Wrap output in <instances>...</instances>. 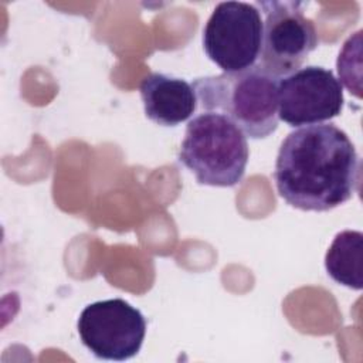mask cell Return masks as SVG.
<instances>
[{
    "label": "cell",
    "instance_id": "ba28073f",
    "mask_svg": "<svg viewBox=\"0 0 363 363\" xmlns=\"http://www.w3.org/2000/svg\"><path fill=\"white\" fill-rule=\"evenodd\" d=\"M145 115L160 126H176L193 116L197 95L183 78L163 72L147 74L139 86Z\"/></svg>",
    "mask_w": 363,
    "mask_h": 363
},
{
    "label": "cell",
    "instance_id": "3957f363",
    "mask_svg": "<svg viewBox=\"0 0 363 363\" xmlns=\"http://www.w3.org/2000/svg\"><path fill=\"white\" fill-rule=\"evenodd\" d=\"M250 157L247 136L227 116L201 112L193 116L179 150V162L197 183L213 187L237 186Z\"/></svg>",
    "mask_w": 363,
    "mask_h": 363
},
{
    "label": "cell",
    "instance_id": "277c9868",
    "mask_svg": "<svg viewBox=\"0 0 363 363\" xmlns=\"http://www.w3.org/2000/svg\"><path fill=\"white\" fill-rule=\"evenodd\" d=\"M262 30L264 21L257 6L221 1L203 28L204 52L224 72L250 69L259 57Z\"/></svg>",
    "mask_w": 363,
    "mask_h": 363
},
{
    "label": "cell",
    "instance_id": "52a82bcc",
    "mask_svg": "<svg viewBox=\"0 0 363 363\" xmlns=\"http://www.w3.org/2000/svg\"><path fill=\"white\" fill-rule=\"evenodd\" d=\"M343 102L340 81L323 67L299 68L278 84V116L292 128L330 121L342 113Z\"/></svg>",
    "mask_w": 363,
    "mask_h": 363
},
{
    "label": "cell",
    "instance_id": "9c48e42d",
    "mask_svg": "<svg viewBox=\"0 0 363 363\" xmlns=\"http://www.w3.org/2000/svg\"><path fill=\"white\" fill-rule=\"evenodd\" d=\"M328 275L350 289L363 288V234L345 230L336 234L325 255Z\"/></svg>",
    "mask_w": 363,
    "mask_h": 363
},
{
    "label": "cell",
    "instance_id": "6da1fadb",
    "mask_svg": "<svg viewBox=\"0 0 363 363\" xmlns=\"http://www.w3.org/2000/svg\"><path fill=\"white\" fill-rule=\"evenodd\" d=\"M281 199L302 211H329L357 190L360 159L335 123L299 128L282 140L274 169Z\"/></svg>",
    "mask_w": 363,
    "mask_h": 363
},
{
    "label": "cell",
    "instance_id": "7a4b0ae2",
    "mask_svg": "<svg viewBox=\"0 0 363 363\" xmlns=\"http://www.w3.org/2000/svg\"><path fill=\"white\" fill-rule=\"evenodd\" d=\"M278 84L279 78L255 65L240 72L201 77L191 85L206 112L223 113L245 136L264 139L278 128Z\"/></svg>",
    "mask_w": 363,
    "mask_h": 363
},
{
    "label": "cell",
    "instance_id": "5b68a950",
    "mask_svg": "<svg viewBox=\"0 0 363 363\" xmlns=\"http://www.w3.org/2000/svg\"><path fill=\"white\" fill-rule=\"evenodd\" d=\"M301 1H257L265 16L257 67L284 78L299 69L319 44L312 20L305 17Z\"/></svg>",
    "mask_w": 363,
    "mask_h": 363
},
{
    "label": "cell",
    "instance_id": "8992f818",
    "mask_svg": "<svg viewBox=\"0 0 363 363\" xmlns=\"http://www.w3.org/2000/svg\"><path fill=\"white\" fill-rule=\"evenodd\" d=\"M82 345L98 359L123 362L136 356L146 336L142 312L121 298L86 305L77 322Z\"/></svg>",
    "mask_w": 363,
    "mask_h": 363
}]
</instances>
